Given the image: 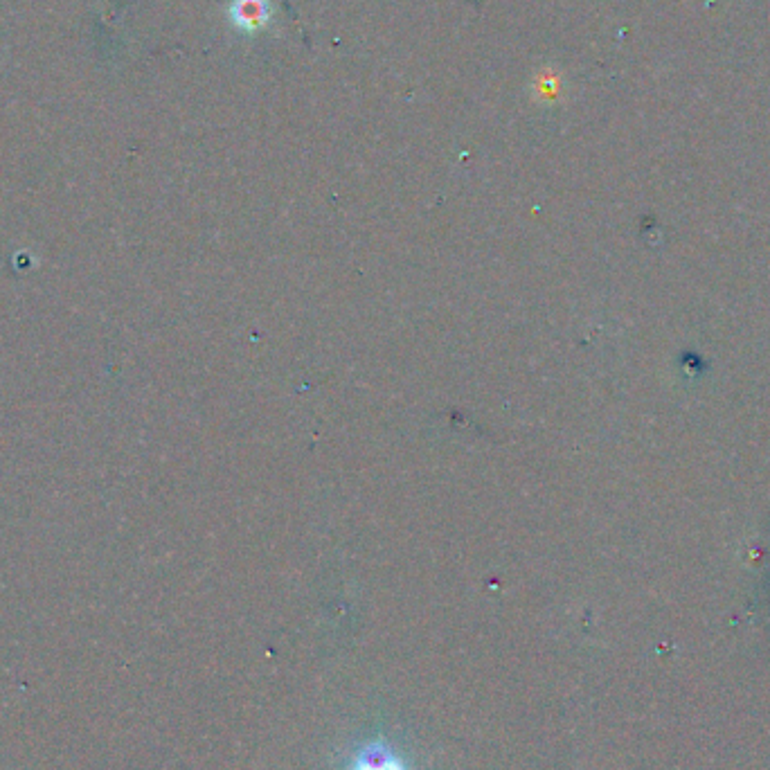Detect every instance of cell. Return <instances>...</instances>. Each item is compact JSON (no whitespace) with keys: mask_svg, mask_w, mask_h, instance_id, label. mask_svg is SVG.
I'll list each match as a JSON object with an SVG mask.
<instances>
[{"mask_svg":"<svg viewBox=\"0 0 770 770\" xmlns=\"http://www.w3.org/2000/svg\"><path fill=\"white\" fill-rule=\"evenodd\" d=\"M347 770H410L406 759L388 741L374 739L358 746Z\"/></svg>","mask_w":770,"mask_h":770,"instance_id":"6da1fadb","label":"cell"},{"mask_svg":"<svg viewBox=\"0 0 770 770\" xmlns=\"http://www.w3.org/2000/svg\"><path fill=\"white\" fill-rule=\"evenodd\" d=\"M230 19L237 30L255 34L271 21V3L268 0H235L230 7Z\"/></svg>","mask_w":770,"mask_h":770,"instance_id":"7a4b0ae2","label":"cell"}]
</instances>
